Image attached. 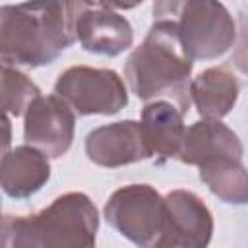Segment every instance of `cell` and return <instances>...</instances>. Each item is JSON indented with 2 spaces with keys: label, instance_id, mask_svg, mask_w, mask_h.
Returning <instances> with one entry per match:
<instances>
[{
  "label": "cell",
  "instance_id": "ac0fdd59",
  "mask_svg": "<svg viewBox=\"0 0 248 248\" xmlns=\"http://www.w3.org/2000/svg\"><path fill=\"white\" fill-rule=\"evenodd\" d=\"M141 2L143 0H91V4L110 8V10H132V8L140 6Z\"/></svg>",
  "mask_w": 248,
  "mask_h": 248
},
{
  "label": "cell",
  "instance_id": "6da1fadb",
  "mask_svg": "<svg viewBox=\"0 0 248 248\" xmlns=\"http://www.w3.org/2000/svg\"><path fill=\"white\" fill-rule=\"evenodd\" d=\"M72 43L68 0H27L0 12V56L8 66L52 64Z\"/></svg>",
  "mask_w": 248,
  "mask_h": 248
},
{
  "label": "cell",
  "instance_id": "8fae6325",
  "mask_svg": "<svg viewBox=\"0 0 248 248\" xmlns=\"http://www.w3.org/2000/svg\"><path fill=\"white\" fill-rule=\"evenodd\" d=\"M50 178L48 155L33 145H19L2 155L0 184L10 198H29Z\"/></svg>",
  "mask_w": 248,
  "mask_h": 248
},
{
  "label": "cell",
  "instance_id": "7c38bea8",
  "mask_svg": "<svg viewBox=\"0 0 248 248\" xmlns=\"http://www.w3.org/2000/svg\"><path fill=\"white\" fill-rule=\"evenodd\" d=\"M225 155L242 159L240 140L232 130H229L219 120L203 118L202 122H194L190 128H186L176 159L200 167L209 159L225 157Z\"/></svg>",
  "mask_w": 248,
  "mask_h": 248
},
{
  "label": "cell",
  "instance_id": "9c48e42d",
  "mask_svg": "<svg viewBox=\"0 0 248 248\" xmlns=\"http://www.w3.org/2000/svg\"><path fill=\"white\" fill-rule=\"evenodd\" d=\"M211 232V211L194 192L174 190L165 196V223L159 246L200 248L209 244Z\"/></svg>",
  "mask_w": 248,
  "mask_h": 248
},
{
  "label": "cell",
  "instance_id": "3957f363",
  "mask_svg": "<svg viewBox=\"0 0 248 248\" xmlns=\"http://www.w3.org/2000/svg\"><path fill=\"white\" fill-rule=\"evenodd\" d=\"M99 217L93 202L81 192L58 196L33 215L2 219V246H93Z\"/></svg>",
  "mask_w": 248,
  "mask_h": 248
},
{
  "label": "cell",
  "instance_id": "277c9868",
  "mask_svg": "<svg viewBox=\"0 0 248 248\" xmlns=\"http://www.w3.org/2000/svg\"><path fill=\"white\" fill-rule=\"evenodd\" d=\"M155 19H170L192 60L223 56L236 41L234 21L217 0H155Z\"/></svg>",
  "mask_w": 248,
  "mask_h": 248
},
{
  "label": "cell",
  "instance_id": "8992f818",
  "mask_svg": "<svg viewBox=\"0 0 248 248\" xmlns=\"http://www.w3.org/2000/svg\"><path fill=\"white\" fill-rule=\"evenodd\" d=\"M54 93L62 97L78 116L116 114L128 105L124 81L116 72L91 66H72L54 83Z\"/></svg>",
  "mask_w": 248,
  "mask_h": 248
},
{
  "label": "cell",
  "instance_id": "9a60e30c",
  "mask_svg": "<svg viewBox=\"0 0 248 248\" xmlns=\"http://www.w3.org/2000/svg\"><path fill=\"white\" fill-rule=\"evenodd\" d=\"M202 182L225 203H248V170L240 157H215L200 165Z\"/></svg>",
  "mask_w": 248,
  "mask_h": 248
},
{
  "label": "cell",
  "instance_id": "e0dca14e",
  "mask_svg": "<svg viewBox=\"0 0 248 248\" xmlns=\"http://www.w3.org/2000/svg\"><path fill=\"white\" fill-rule=\"evenodd\" d=\"M234 50H232V64L248 76V12L240 14V31L238 39L234 41Z\"/></svg>",
  "mask_w": 248,
  "mask_h": 248
},
{
  "label": "cell",
  "instance_id": "30bf717a",
  "mask_svg": "<svg viewBox=\"0 0 248 248\" xmlns=\"http://www.w3.org/2000/svg\"><path fill=\"white\" fill-rule=\"evenodd\" d=\"M87 159L99 167H122L153 157L141 122L122 120L91 130L85 138Z\"/></svg>",
  "mask_w": 248,
  "mask_h": 248
},
{
  "label": "cell",
  "instance_id": "5bb4252c",
  "mask_svg": "<svg viewBox=\"0 0 248 248\" xmlns=\"http://www.w3.org/2000/svg\"><path fill=\"white\" fill-rule=\"evenodd\" d=\"M184 112L170 101H151L141 110V126L153 155L176 157L186 126Z\"/></svg>",
  "mask_w": 248,
  "mask_h": 248
},
{
  "label": "cell",
  "instance_id": "52a82bcc",
  "mask_svg": "<svg viewBox=\"0 0 248 248\" xmlns=\"http://www.w3.org/2000/svg\"><path fill=\"white\" fill-rule=\"evenodd\" d=\"M74 39L83 50L116 56L134 43L132 25L110 8L95 6L91 0H68Z\"/></svg>",
  "mask_w": 248,
  "mask_h": 248
},
{
  "label": "cell",
  "instance_id": "5b68a950",
  "mask_svg": "<svg viewBox=\"0 0 248 248\" xmlns=\"http://www.w3.org/2000/svg\"><path fill=\"white\" fill-rule=\"evenodd\" d=\"M107 223L138 246H159L165 223V198L149 184L116 190L105 205Z\"/></svg>",
  "mask_w": 248,
  "mask_h": 248
},
{
  "label": "cell",
  "instance_id": "ba28073f",
  "mask_svg": "<svg viewBox=\"0 0 248 248\" xmlns=\"http://www.w3.org/2000/svg\"><path fill=\"white\" fill-rule=\"evenodd\" d=\"M76 112L56 93L39 95L25 112L23 138L25 143L41 149L52 159L62 157L74 140Z\"/></svg>",
  "mask_w": 248,
  "mask_h": 248
},
{
  "label": "cell",
  "instance_id": "2e32d148",
  "mask_svg": "<svg viewBox=\"0 0 248 248\" xmlns=\"http://www.w3.org/2000/svg\"><path fill=\"white\" fill-rule=\"evenodd\" d=\"M41 95L39 87L19 70L4 64L2 66V108L6 114L21 116L29 105Z\"/></svg>",
  "mask_w": 248,
  "mask_h": 248
},
{
  "label": "cell",
  "instance_id": "4fadbf2b",
  "mask_svg": "<svg viewBox=\"0 0 248 248\" xmlns=\"http://www.w3.org/2000/svg\"><path fill=\"white\" fill-rule=\"evenodd\" d=\"M238 79L227 66L203 70L190 81V99L203 118H223L238 99Z\"/></svg>",
  "mask_w": 248,
  "mask_h": 248
},
{
  "label": "cell",
  "instance_id": "7a4b0ae2",
  "mask_svg": "<svg viewBox=\"0 0 248 248\" xmlns=\"http://www.w3.org/2000/svg\"><path fill=\"white\" fill-rule=\"evenodd\" d=\"M192 58L170 19H155L143 43L130 54L124 76L132 93L143 101L167 95L182 112L190 108Z\"/></svg>",
  "mask_w": 248,
  "mask_h": 248
}]
</instances>
